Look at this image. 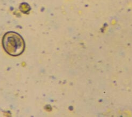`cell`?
<instances>
[{"label":"cell","mask_w":132,"mask_h":117,"mask_svg":"<svg viewBox=\"0 0 132 117\" xmlns=\"http://www.w3.org/2000/svg\"><path fill=\"white\" fill-rule=\"evenodd\" d=\"M2 43L5 52L11 56H18L25 50L24 41L19 34L16 33L9 32L5 34Z\"/></svg>","instance_id":"6da1fadb"}]
</instances>
